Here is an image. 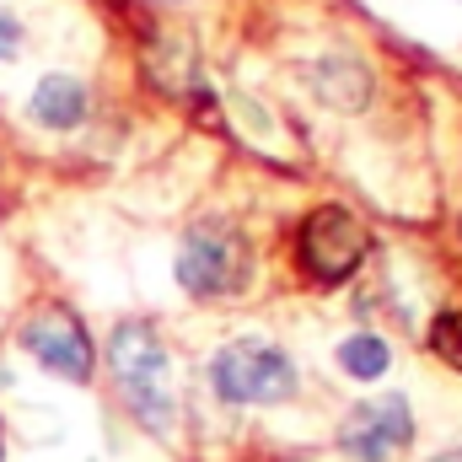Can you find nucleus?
Instances as JSON below:
<instances>
[{
  "label": "nucleus",
  "mask_w": 462,
  "mask_h": 462,
  "mask_svg": "<svg viewBox=\"0 0 462 462\" xmlns=\"http://www.w3.org/2000/svg\"><path fill=\"white\" fill-rule=\"evenodd\" d=\"M108 365H114V382L129 403V414L151 436H167L178 420V398H172V355L162 345V334L140 318L118 323L108 334Z\"/></svg>",
  "instance_id": "f257e3e1"
},
{
  "label": "nucleus",
  "mask_w": 462,
  "mask_h": 462,
  "mask_svg": "<svg viewBox=\"0 0 462 462\" xmlns=\"http://www.w3.org/2000/svg\"><path fill=\"white\" fill-rule=\"evenodd\" d=\"M172 274L194 301H226L236 291H247V280H253V242L236 221L205 216L189 226Z\"/></svg>",
  "instance_id": "f03ea898"
},
{
  "label": "nucleus",
  "mask_w": 462,
  "mask_h": 462,
  "mask_svg": "<svg viewBox=\"0 0 462 462\" xmlns=\"http://www.w3.org/2000/svg\"><path fill=\"white\" fill-rule=\"evenodd\" d=\"M210 387H216L221 403H236V409H247V403H291L301 393V371L269 339H231L210 360Z\"/></svg>",
  "instance_id": "7ed1b4c3"
},
{
  "label": "nucleus",
  "mask_w": 462,
  "mask_h": 462,
  "mask_svg": "<svg viewBox=\"0 0 462 462\" xmlns=\"http://www.w3.org/2000/svg\"><path fill=\"white\" fill-rule=\"evenodd\" d=\"M365 253H371V231L345 205H318L296 231V263L307 269L312 285H345Z\"/></svg>",
  "instance_id": "20e7f679"
},
{
  "label": "nucleus",
  "mask_w": 462,
  "mask_h": 462,
  "mask_svg": "<svg viewBox=\"0 0 462 462\" xmlns=\"http://www.w3.org/2000/svg\"><path fill=\"white\" fill-rule=\"evenodd\" d=\"M414 441V409L403 393H382L355 403L339 420V452L349 462H393Z\"/></svg>",
  "instance_id": "39448f33"
},
{
  "label": "nucleus",
  "mask_w": 462,
  "mask_h": 462,
  "mask_svg": "<svg viewBox=\"0 0 462 462\" xmlns=\"http://www.w3.org/2000/svg\"><path fill=\"white\" fill-rule=\"evenodd\" d=\"M22 349H27L43 371L65 376V382H92V365H97L92 334H87L81 318L65 312V307H49V312L27 318V328H22Z\"/></svg>",
  "instance_id": "423d86ee"
},
{
  "label": "nucleus",
  "mask_w": 462,
  "mask_h": 462,
  "mask_svg": "<svg viewBox=\"0 0 462 462\" xmlns=\"http://www.w3.org/2000/svg\"><path fill=\"white\" fill-rule=\"evenodd\" d=\"M27 114L32 124H43V129H76L81 118L92 114V92H87V81H76V76H43L38 87H32V97H27Z\"/></svg>",
  "instance_id": "0eeeda50"
},
{
  "label": "nucleus",
  "mask_w": 462,
  "mask_h": 462,
  "mask_svg": "<svg viewBox=\"0 0 462 462\" xmlns=\"http://www.w3.org/2000/svg\"><path fill=\"white\" fill-rule=\"evenodd\" d=\"M312 92L328 103V108H345V114H360L371 103V70L355 60V54H328L312 65Z\"/></svg>",
  "instance_id": "6e6552de"
},
{
  "label": "nucleus",
  "mask_w": 462,
  "mask_h": 462,
  "mask_svg": "<svg viewBox=\"0 0 462 462\" xmlns=\"http://www.w3.org/2000/svg\"><path fill=\"white\" fill-rule=\"evenodd\" d=\"M334 355H339V371L355 376V382H376V376H387V365H393V349H387L382 334H349Z\"/></svg>",
  "instance_id": "1a4fd4ad"
},
{
  "label": "nucleus",
  "mask_w": 462,
  "mask_h": 462,
  "mask_svg": "<svg viewBox=\"0 0 462 462\" xmlns=\"http://www.w3.org/2000/svg\"><path fill=\"white\" fill-rule=\"evenodd\" d=\"M430 349H436L452 371H462V307L436 312V323H430Z\"/></svg>",
  "instance_id": "9d476101"
},
{
  "label": "nucleus",
  "mask_w": 462,
  "mask_h": 462,
  "mask_svg": "<svg viewBox=\"0 0 462 462\" xmlns=\"http://www.w3.org/2000/svg\"><path fill=\"white\" fill-rule=\"evenodd\" d=\"M16 54H22V22L0 11V60H16Z\"/></svg>",
  "instance_id": "9b49d317"
}]
</instances>
